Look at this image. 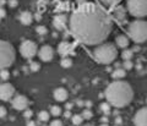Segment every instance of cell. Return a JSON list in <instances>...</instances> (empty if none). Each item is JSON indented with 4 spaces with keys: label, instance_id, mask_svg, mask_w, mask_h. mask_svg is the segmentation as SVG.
Returning <instances> with one entry per match:
<instances>
[{
    "label": "cell",
    "instance_id": "cell-1",
    "mask_svg": "<svg viewBox=\"0 0 147 126\" xmlns=\"http://www.w3.org/2000/svg\"><path fill=\"white\" fill-rule=\"evenodd\" d=\"M112 30V18L97 4H81L70 16L71 34L77 42L85 45L103 43Z\"/></svg>",
    "mask_w": 147,
    "mask_h": 126
},
{
    "label": "cell",
    "instance_id": "cell-2",
    "mask_svg": "<svg viewBox=\"0 0 147 126\" xmlns=\"http://www.w3.org/2000/svg\"><path fill=\"white\" fill-rule=\"evenodd\" d=\"M105 98L110 105L115 108H124L131 103L134 98V91L125 81H113L105 90Z\"/></svg>",
    "mask_w": 147,
    "mask_h": 126
},
{
    "label": "cell",
    "instance_id": "cell-3",
    "mask_svg": "<svg viewBox=\"0 0 147 126\" xmlns=\"http://www.w3.org/2000/svg\"><path fill=\"white\" fill-rule=\"evenodd\" d=\"M93 57L99 64L109 65L118 57L117 46L112 43H100L93 50Z\"/></svg>",
    "mask_w": 147,
    "mask_h": 126
},
{
    "label": "cell",
    "instance_id": "cell-4",
    "mask_svg": "<svg viewBox=\"0 0 147 126\" xmlns=\"http://www.w3.org/2000/svg\"><path fill=\"white\" fill-rule=\"evenodd\" d=\"M129 37L135 43H144L147 40V22L142 20L132 21L127 28Z\"/></svg>",
    "mask_w": 147,
    "mask_h": 126
},
{
    "label": "cell",
    "instance_id": "cell-5",
    "mask_svg": "<svg viewBox=\"0 0 147 126\" xmlns=\"http://www.w3.org/2000/svg\"><path fill=\"white\" fill-rule=\"evenodd\" d=\"M16 54L13 46L5 40H0V70L7 69L15 61Z\"/></svg>",
    "mask_w": 147,
    "mask_h": 126
},
{
    "label": "cell",
    "instance_id": "cell-6",
    "mask_svg": "<svg viewBox=\"0 0 147 126\" xmlns=\"http://www.w3.org/2000/svg\"><path fill=\"white\" fill-rule=\"evenodd\" d=\"M127 11L135 17L147 16V0H127Z\"/></svg>",
    "mask_w": 147,
    "mask_h": 126
},
{
    "label": "cell",
    "instance_id": "cell-7",
    "mask_svg": "<svg viewBox=\"0 0 147 126\" xmlns=\"http://www.w3.org/2000/svg\"><path fill=\"white\" fill-rule=\"evenodd\" d=\"M20 53L24 58L32 59L38 53V48H37V44L33 40H24L20 45Z\"/></svg>",
    "mask_w": 147,
    "mask_h": 126
},
{
    "label": "cell",
    "instance_id": "cell-8",
    "mask_svg": "<svg viewBox=\"0 0 147 126\" xmlns=\"http://www.w3.org/2000/svg\"><path fill=\"white\" fill-rule=\"evenodd\" d=\"M15 94V87H13L11 83H3L0 85V99L6 102V100H10L11 98Z\"/></svg>",
    "mask_w": 147,
    "mask_h": 126
},
{
    "label": "cell",
    "instance_id": "cell-9",
    "mask_svg": "<svg viewBox=\"0 0 147 126\" xmlns=\"http://www.w3.org/2000/svg\"><path fill=\"white\" fill-rule=\"evenodd\" d=\"M38 57H39L40 60L48 63L54 57V50H53V48L50 45H43L42 48L38 50Z\"/></svg>",
    "mask_w": 147,
    "mask_h": 126
},
{
    "label": "cell",
    "instance_id": "cell-10",
    "mask_svg": "<svg viewBox=\"0 0 147 126\" xmlns=\"http://www.w3.org/2000/svg\"><path fill=\"white\" fill-rule=\"evenodd\" d=\"M28 104L30 103H28V99H27V97L21 96V94L16 96L12 99V106L16 110H26L27 106H28Z\"/></svg>",
    "mask_w": 147,
    "mask_h": 126
},
{
    "label": "cell",
    "instance_id": "cell-11",
    "mask_svg": "<svg viewBox=\"0 0 147 126\" xmlns=\"http://www.w3.org/2000/svg\"><path fill=\"white\" fill-rule=\"evenodd\" d=\"M135 126H147V108H141L134 116Z\"/></svg>",
    "mask_w": 147,
    "mask_h": 126
},
{
    "label": "cell",
    "instance_id": "cell-12",
    "mask_svg": "<svg viewBox=\"0 0 147 126\" xmlns=\"http://www.w3.org/2000/svg\"><path fill=\"white\" fill-rule=\"evenodd\" d=\"M74 50V45L69 42H61L58 46V53L61 55V57H66V55L71 54Z\"/></svg>",
    "mask_w": 147,
    "mask_h": 126
},
{
    "label": "cell",
    "instance_id": "cell-13",
    "mask_svg": "<svg viewBox=\"0 0 147 126\" xmlns=\"http://www.w3.org/2000/svg\"><path fill=\"white\" fill-rule=\"evenodd\" d=\"M66 16L65 15H57L54 17V20H53V26L57 28L58 31H63L64 28H65V26H66Z\"/></svg>",
    "mask_w": 147,
    "mask_h": 126
},
{
    "label": "cell",
    "instance_id": "cell-14",
    "mask_svg": "<svg viewBox=\"0 0 147 126\" xmlns=\"http://www.w3.org/2000/svg\"><path fill=\"white\" fill-rule=\"evenodd\" d=\"M67 91L65 90V88H63V87H59L57 88V90L54 91V98H55V100H58V102H65L67 99Z\"/></svg>",
    "mask_w": 147,
    "mask_h": 126
},
{
    "label": "cell",
    "instance_id": "cell-15",
    "mask_svg": "<svg viewBox=\"0 0 147 126\" xmlns=\"http://www.w3.org/2000/svg\"><path fill=\"white\" fill-rule=\"evenodd\" d=\"M114 17H115L119 22H125V20H126L125 9L123 6H118L115 10H114Z\"/></svg>",
    "mask_w": 147,
    "mask_h": 126
},
{
    "label": "cell",
    "instance_id": "cell-16",
    "mask_svg": "<svg viewBox=\"0 0 147 126\" xmlns=\"http://www.w3.org/2000/svg\"><path fill=\"white\" fill-rule=\"evenodd\" d=\"M20 21L22 25H25V26H28L32 23V21H33V16H32V13L28 12V11H24L21 13V16H20Z\"/></svg>",
    "mask_w": 147,
    "mask_h": 126
},
{
    "label": "cell",
    "instance_id": "cell-17",
    "mask_svg": "<svg viewBox=\"0 0 147 126\" xmlns=\"http://www.w3.org/2000/svg\"><path fill=\"white\" fill-rule=\"evenodd\" d=\"M129 38L126 36H118L117 37V45L119 46V48H121V49H125V48H127V45H129Z\"/></svg>",
    "mask_w": 147,
    "mask_h": 126
},
{
    "label": "cell",
    "instance_id": "cell-18",
    "mask_svg": "<svg viewBox=\"0 0 147 126\" xmlns=\"http://www.w3.org/2000/svg\"><path fill=\"white\" fill-rule=\"evenodd\" d=\"M125 75H126L125 69H117V70H114V71H113L112 77L115 78V80H119V78L125 77Z\"/></svg>",
    "mask_w": 147,
    "mask_h": 126
},
{
    "label": "cell",
    "instance_id": "cell-19",
    "mask_svg": "<svg viewBox=\"0 0 147 126\" xmlns=\"http://www.w3.org/2000/svg\"><path fill=\"white\" fill-rule=\"evenodd\" d=\"M71 121H72V124H74V125L79 126V125H81V124H82V121H84V118H82V115L76 114V115L71 116Z\"/></svg>",
    "mask_w": 147,
    "mask_h": 126
},
{
    "label": "cell",
    "instance_id": "cell-20",
    "mask_svg": "<svg viewBox=\"0 0 147 126\" xmlns=\"http://www.w3.org/2000/svg\"><path fill=\"white\" fill-rule=\"evenodd\" d=\"M132 55H134V52H132V50H124L123 54H121V58L124 60H131Z\"/></svg>",
    "mask_w": 147,
    "mask_h": 126
},
{
    "label": "cell",
    "instance_id": "cell-21",
    "mask_svg": "<svg viewBox=\"0 0 147 126\" xmlns=\"http://www.w3.org/2000/svg\"><path fill=\"white\" fill-rule=\"evenodd\" d=\"M50 113H52L53 116H59L61 114V108L60 106H58V105H54L50 108Z\"/></svg>",
    "mask_w": 147,
    "mask_h": 126
},
{
    "label": "cell",
    "instance_id": "cell-22",
    "mask_svg": "<svg viewBox=\"0 0 147 126\" xmlns=\"http://www.w3.org/2000/svg\"><path fill=\"white\" fill-rule=\"evenodd\" d=\"M38 119H39L40 121H48V120H49V113H48V111L42 110V111H40V113L38 114Z\"/></svg>",
    "mask_w": 147,
    "mask_h": 126
},
{
    "label": "cell",
    "instance_id": "cell-23",
    "mask_svg": "<svg viewBox=\"0 0 147 126\" xmlns=\"http://www.w3.org/2000/svg\"><path fill=\"white\" fill-rule=\"evenodd\" d=\"M9 77H10V72H9L6 69L0 70V78H1V80L6 81V80H9Z\"/></svg>",
    "mask_w": 147,
    "mask_h": 126
},
{
    "label": "cell",
    "instance_id": "cell-24",
    "mask_svg": "<svg viewBox=\"0 0 147 126\" xmlns=\"http://www.w3.org/2000/svg\"><path fill=\"white\" fill-rule=\"evenodd\" d=\"M60 65H61L63 67H65V69H66V67H70L71 65H72V60H71L70 58H64V59L61 60V64H60Z\"/></svg>",
    "mask_w": 147,
    "mask_h": 126
},
{
    "label": "cell",
    "instance_id": "cell-25",
    "mask_svg": "<svg viewBox=\"0 0 147 126\" xmlns=\"http://www.w3.org/2000/svg\"><path fill=\"white\" fill-rule=\"evenodd\" d=\"M36 31H37V33L38 34H40V36H43V34H47V32H48V30L45 28L44 26H38L36 28Z\"/></svg>",
    "mask_w": 147,
    "mask_h": 126
},
{
    "label": "cell",
    "instance_id": "cell-26",
    "mask_svg": "<svg viewBox=\"0 0 147 126\" xmlns=\"http://www.w3.org/2000/svg\"><path fill=\"white\" fill-rule=\"evenodd\" d=\"M92 115H93V114H92V111H91V110L85 109V110H84V113H82V118L88 120V119H91V118H92Z\"/></svg>",
    "mask_w": 147,
    "mask_h": 126
},
{
    "label": "cell",
    "instance_id": "cell-27",
    "mask_svg": "<svg viewBox=\"0 0 147 126\" xmlns=\"http://www.w3.org/2000/svg\"><path fill=\"white\" fill-rule=\"evenodd\" d=\"M109 109H110V104H109V103H103V104H100V110L104 111L105 114L109 113Z\"/></svg>",
    "mask_w": 147,
    "mask_h": 126
},
{
    "label": "cell",
    "instance_id": "cell-28",
    "mask_svg": "<svg viewBox=\"0 0 147 126\" xmlns=\"http://www.w3.org/2000/svg\"><path fill=\"white\" fill-rule=\"evenodd\" d=\"M103 4H105V5H108V6H113V5H115V4L119 1V0H100Z\"/></svg>",
    "mask_w": 147,
    "mask_h": 126
},
{
    "label": "cell",
    "instance_id": "cell-29",
    "mask_svg": "<svg viewBox=\"0 0 147 126\" xmlns=\"http://www.w3.org/2000/svg\"><path fill=\"white\" fill-rule=\"evenodd\" d=\"M39 67H40V65L38 64V63H32L31 64V70H32V71H38V70H39Z\"/></svg>",
    "mask_w": 147,
    "mask_h": 126
},
{
    "label": "cell",
    "instance_id": "cell-30",
    "mask_svg": "<svg viewBox=\"0 0 147 126\" xmlns=\"http://www.w3.org/2000/svg\"><path fill=\"white\" fill-rule=\"evenodd\" d=\"M131 67H132L131 60H125V61H124V69H125V70H129V69H131Z\"/></svg>",
    "mask_w": 147,
    "mask_h": 126
},
{
    "label": "cell",
    "instance_id": "cell-31",
    "mask_svg": "<svg viewBox=\"0 0 147 126\" xmlns=\"http://www.w3.org/2000/svg\"><path fill=\"white\" fill-rule=\"evenodd\" d=\"M6 109L5 108H4V106H1V105H0V119H3V118H5V116H6Z\"/></svg>",
    "mask_w": 147,
    "mask_h": 126
},
{
    "label": "cell",
    "instance_id": "cell-32",
    "mask_svg": "<svg viewBox=\"0 0 147 126\" xmlns=\"http://www.w3.org/2000/svg\"><path fill=\"white\" fill-rule=\"evenodd\" d=\"M50 126H63V123H61V120H53L52 123H50Z\"/></svg>",
    "mask_w": 147,
    "mask_h": 126
},
{
    "label": "cell",
    "instance_id": "cell-33",
    "mask_svg": "<svg viewBox=\"0 0 147 126\" xmlns=\"http://www.w3.org/2000/svg\"><path fill=\"white\" fill-rule=\"evenodd\" d=\"M24 116H25V119H30L31 116H32V111L28 110V109H26L25 113H24Z\"/></svg>",
    "mask_w": 147,
    "mask_h": 126
},
{
    "label": "cell",
    "instance_id": "cell-34",
    "mask_svg": "<svg viewBox=\"0 0 147 126\" xmlns=\"http://www.w3.org/2000/svg\"><path fill=\"white\" fill-rule=\"evenodd\" d=\"M17 0H9V6L10 7H16L17 6Z\"/></svg>",
    "mask_w": 147,
    "mask_h": 126
},
{
    "label": "cell",
    "instance_id": "cell-35",
    "mask_svg": "<svg viewBox=\"0 0 147 126\" xmlns=\"http://www.w3.org/2000/svg\"><path fill=\"white\" fill-rule=\"evenodd\" d=\"M5 15H6V12H5V10H3V9H0V18L5 17Z\"/></svg>",
    "mask_w": 147,
    "mask_h": 126
},
{
    "label": "cell",
    "instance_id": "cell-36",
    "mask_svg": "<svg viewBox=\"0 0 147 126\" xmlns=\"http://www.w3.org/2000/svg\"><path fill=\"white\" fill-rule=\"evenodd\" d=\"M27 126H36V123H34V121H28Z\"/></svg>",
    "mask_w": 147,
    "mask_h": 126
},
{
    "label": "cell",
    "instance_id": "cell-37",
    "mask_svg": "<svg viewBox=\"0 0 147 126\" xmlns=\"http://www.w3.org/2000/svg\"><path fill=\"white\" fill-rule=\"evenodd\" d=\"M76 1L79 3L80 5H81V4H85V3H87V0H76Z\"/></svg>",
    "mask_w": 147,
    "mask_h": 126
},
{
    "label": "cell",
    "instance_id": "cell-38",
    "mask_svg": "<svg viewBox=\"0 0 147 126\" xmlns=\"http://www.w3.org/2000/svg\"><path fill=\"white\" fill-rule=\"evenodd\" d=\"M104 121V124H107V121H108V119L107 118H102V123Z\"/></svg>",
    "mask_w": 147,
    "mask_h": 126
},
{
    "label": "cell",
    "instance_id": "cell-39",
    "mask_svg": "<svg viewBox=\"0 0 147 126\" xmlns=\"http://www.w3.org/2000/svg\"><path fill=\"white\" fill-rule=\"evenodd\" d=\"M100 126H109V125H108V124H102Z\"/></svg>",
    "mask_w": 147,
    "mask_h": 126
}]
</instances>
